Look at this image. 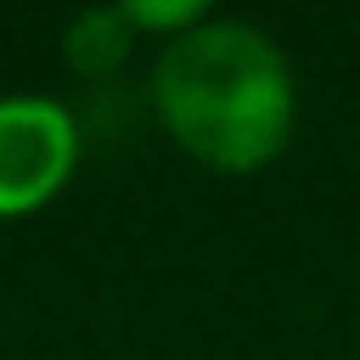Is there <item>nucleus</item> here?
<instances>
[{"label": "nucleus", "mask_w": 360, "mask_h": 360, "mask_svg": "<svg viewBox=\"0 0 360 360\" xmlns=\"http://www.w3.org/2000/svg\"><path fill=\"white\" fill-rule=\"evenodd\" d=\"M124 17L135 34H158L163 45L191 34L197 22H208V6L202 0H124Z\"/></svg>", "instance_id": "nucleus-4"}, {"label": "nucleus", "mask_w": 360, "mask_h": 360, "mask_svg": "<svg viewBox=\"0 0 360 360\" xmlns=\"http://www.w3.org/2000/svg\"><path fill=\"white\" fill-rule=\"evenodd\" d=\"M79 163V124L62 101L0 96V219L45 208Z\"/></svg>", "instance_id": "nucleus-2"}, {"label": "nucleus", "mask_w": 360, "mask_h": 360, "mask_svg": "<svg viewBox=\"0 0 360 360\" xmlns=\"http://www.w3.org/2000/svg\"><path fill=\"white\" fill-rule=\"evenodd\" d=\"M129 45H135V28H129L124 6H90V11H79V17L62 28V56H68V68L84 73V79H101V73L124 68Z\"/></svg>", "instance_id": "nucleus-3"}, {"label": "nucleus", "mask_w": 360, "mask_h": 360, "mask_svg": "<svg viewBox=\"0 0 360 360\" xmlns=\"http://www.w3.org/2000/svg\"><path fill=\"white\" fill-rule=\"evenodd\" d=\"M152 107L186 158L214 174H253L287 152L298 84L287 51L264 28L208 17L158 51Z\"/></svg>", "instance_id": "nucleus-1"}]
</instances>
